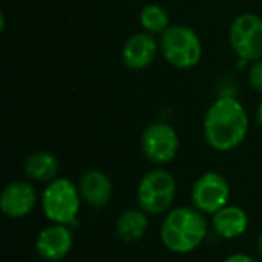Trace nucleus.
Instances as JSON below:
<instances>
[{
  "instance_id": "f257e3e1",
  "label": "nucleus",
  "mask_w": 262,
  "mask_h": 262,
  "mask_svg": "<svg viewBox=\"0 0 262 262\" xmlns=\"http://www.w3.org/2000/svg\"><path fill=\"white\" fill-rule=\"evenodd\" d=\"M246 107L233 97L215 100L206 112L203 134L206 143L218 152H230L244 143L249 134Z\"/></svg>"
},
{
  "instance_id": "f03ea898",
  "label": "nucleus",
  "mask_w": 262,
  "mask_h": 262,
  "mask_svg": "<svg viewBox=\"0 0 262 262\" xmlns=\"http://www.w3.org/2000/svg\"><path fill=\"white\" fill-rule=\"evenodd\" d=\"M207 232L209 224L204 213L193 206H180L164 215L160 238L167 250L177 255H187L203 244Z\"/></svg>"
},
{
  "instance_id": "7ed1b4c3",
  "label": "nucleus",
  "mask_w": 262,
  "mask_h": 262,
  "mask_svg": "<svg viewBox=\"0 0 262 262\" xmlns=\"http://www.w3.org/2000/svg\"><path fill=\"white\" fill-rule=\"evenodd\" d=\"M40 206L45 218L54 224L72 226L80 213L81 195L69 178H55L41 192Z\"/></svg>"
},
{
  "instance_id": "20e7f679",
  "label": "nucleus",
  "mask_w": 262,
  "mask_h": 262,
  "mask_svg": "<svg viewBox=\"0 0 262 262\" xmlns=\"http://www.w3.org/2000/svg\"><path fill=\"white\" fill-rule=\"evenodd\" d=\"M177 181L164 167L158 166L143 175L137 189V203L149 216L166 215L175 201Z\"/></svg>"
},
{
  "instance_id": "39448f33",
  "label": "nucleus",
  "mask_w": 262,
  "mask_h": 262,
  "mask_svg": "<svg viewBox=\"0 0 262 262\" xmlns=\"http://www.w3.org/2000/svg\"><path fill=\"white\" fill-rule=\"evenodd\" d=\"M160 52L177 69H190L203 57V43L196 31L184 25H170L160 35Z\"/></svg>"
},
{
  "instance_id": "423d86ee",
  "label": "nucleus",
  "mask_w": 262,
  "mask_h": 262,
  "mask_svg": "<svg viewBox=\"0 0 262 262\" xmlns=\"http://www.w3.org/2000/svg\"><path fill=\"white\" fill-rule=\"evenodd\" d=\"M229 40L233 52L243 61L262 58V18L253 12L239 14L230 25Z\"/></svg>"
},
{
  "instance_id": "0eeeda50",
  "label": "nucleus",
  "mask_w": 262,
  "mask_h": 262,
  "mask_svg": "<svg viewBox=\"0 0 262 262\" xmlns=\"http://www.w3.org/2000/svg\"><path fill=\"white\" fill-rule=\"evenodd\" d=\"M141 150L150 163L157 166L169 164L180 150V137L170 124L155 121L141 135Z\"/></svg>"
},
{
  "instance_id": "6e6552de",
  "label": "nucleus",
  "mask_w": 262,
  "mask_h": 262,
  "mask_svg": "<svg viewBox=\"0 0 262 262\" xmlns=\"http://www.w3.org/2000/svg\"><path fill=\"white\" fill-rule=\"evenodd\" d=\"M195 209L204 215H215L226 207L230 200V184L218 172H206L196 178L190 190Z\"/></svg>"
},
{
  "instance_id": "1a4fd4ad",
  "label": "nucleus",
  "mask_w": 262,
  "mask_h": 262,
  "mask_svg": "<svg viewBox=\"0 0 262 262\" xmlns=\"http://www.w3.org/2000/svg\"><path fill=\"white\" fill-rule=\"evenodd\" d=\"M74 246V233L71 226L51 224L40 230L35 238V252L46 262H58L64 259Z\"/></svg>"
},
{
  "instance_id": "9d476101",
  "label": "nucleus",
  "mask_w": 262,
  "mask_h": 262,
  "mask_svg": "<svg viewBox=\"0 0 262 262\" xmlns=\"http://www.w3.org/2000/svg\"><path fill=\"white\" fill-rule=\"evenodd\" d=\"M37 206V192L28 181L9 183L0 196V209L11 220H21L31 215Z\"/></svg>"
},
{
  "instance_id": "9b49d317",
  "label": "nucleus",
  "mask_w": 262,
  "mask_h": 262,
  "mask_svg": "<svg viewBox=\"0 0 262 262\" xmlns=\"http://www.w3.org/2000/svg\"><path fill=\"white\" fill-rule=\"evenodd\" d=\"M160 52V40L155 35L143 31L130 35L121 51L123 63L134 71L146 69L154 63Z\"/></svg>"
},
{
  "instance_id": "f8f14e48",
  "label": "nucleus",
  "mask_w": 262,
  "mask_h": 262,
  "mask_svg": "<svg viewBox=\"0 0 262 262\" xmlns=\"http://www.w3.org/2000/svg\"><path fill=\"white\" fill-rule=\"evenodd\" d=\"M78 190L81 195V200L86 201L88 206L94 209H103L109 204L114 186L111 178L97 169L86 170L78 181Z\"/></svg>"
},
{
  "instance_id": "ddd939ff",
  "label": "nucleus",
  "mask_w": 262,
  "mask_h": 262,
  "mask_svg": "<svg viewBox=\"0 0 262 262\" xmlns=\"http://www.w3.org/2000/svg\"><path fill=\"white\" fill-rule=\"evenodd\" d=\"M212 227L224 239H236L249 229V216L244 209L227 204L212 215Z\"/></svg>"
},
{
  "instance_id": "4468645a",
  "label": "nucleus",
  "mask_w": 262,
  "mask_h": 262,
  "mask_svg": "<svg viewBox=\"0 0 262 262\" xmlns=\"http://www.w3.org/2000/svg\"><path fill=\"white\" fill-rule=\"evenodd\" d=\"M149 229V215L138 209H127L115 221V235L121 243L135 244L141 241Z\"/></svg>"
},
{
  "instance_id": "2eb2a0df",
  "label": "nucleus",
  "mask_w": 262,
  "mask_h": 262,
  "mask_svg": "<svg viewBox=\"0 0 262 262\" xmlns=\"http://www.w3.org/2000/svg\"><path fill=\"white\" fill-rule=\"evenodd\" d=\"M25 175L35 183H51L57 178L60 170L58 158L46 150H37L26 157L23 163Z\"/></svg>"
},
{
  "instance_id": "dca6fc26",
  "label": "nucleus",
  "mask_w": 262,
  "mask_h": 262,
  "mask_svg": "<svg viewBox=\"0 0 262 262\" xmlns=\"http://www.w3.org/2000/svg\"><path fill=\"white\" fill-rule=\"evenodd\" d=\"M140 23L143 31L152 35H161L170 26V17L163 6L157 3H150L141 9Z\"/></svg>"
},
{
  "instance_id": "f3484780",
  "label": "nucleus",
  "mask_w": 262,
  "mask_h": 262,
  "mask_svg": "<svg viewBox=\"0 0 262 262\" xmlns=\"http://www.w3.org/2000/svg\"><path fill=\"white\" fill-rule=\"evenodd\" d=\"M249 83L253 91L262 94V58L253 61V64L249 71Z\"/></svg>"
},
{
  "instance_id": "a211bd4d",
  "label": "nucleus",
  "mask_w": 262,
  "mask_h": 262,
  "mask_svg": "<svg viewBox=\"0 0 262 262\" xmlns=\"http://www.w3.org/2000/svg\"><path fill=\"white\" fill-rule=\"evenodd\" d=\"M223 262H256L250 255L246 253H233L230 256H227Z\"/></svg>"
},
{
  "instance_id": "6ab92c4d",
  "label": "nucleus",
  "mask_w": 262,
  "mask_h": 262,
  "mask_svg": "<svg viewBox=\"0 0 262 262\" xmlns=\"http://www.w3.org/2000/svg\"><path fill=\"white\" fill-rule=\"evenodd\" d=\"M256 118H258V123H259V126L262 127V101L259 103V106H258V111H256Z\"/></svg>"
},
{
  "instance_id": "aec40b11",
  "label": "nucleus",
  "mask_w": 262,
  "mask_h": 262,
  "mask_svg": "<svg viewBox=\"0 0 262 262\" xmlns=\"http://www.w3.org/2000/svg\"><path fill=\"white\" fill-rule=\"evenodd\" d=\"M256 247H258V252H259V256L262 258V233L258 238V243H256Z\"/></svg>"
}]
</instances>
